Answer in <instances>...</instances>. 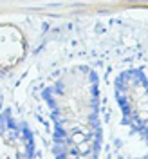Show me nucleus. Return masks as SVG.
<instances>
[{"label":"nucleus","mask_w":148,"mask_h":159,"mask_svg":"<svg viewBox=\"0 0 148 159\" xmlns=\"http://www.w3.org/2000/svg\"><path fill=\"white\" fill-rule=\"evenodd\" d=\"M87 139H85V134L83 132H74L72 134V143L74 145H81V143H85Z\"/></svg>","instance_id":"nucleus-1"},{"label":"nucleus","mask_w":148,"mask_h":159,"mask_svg":"<svg viewBox=\"0 0 148 159\" xmlns=\"http://www.w3.org/2000/svg\"><path fill=\"white\" fill-rule=\"evenodd\" d=\"M78 150L81 152V154H87L90 150V143L89 141H85V143H81V145H78Z\"/></svg>","instance_id":"nucleus-2"}]
</instances>
